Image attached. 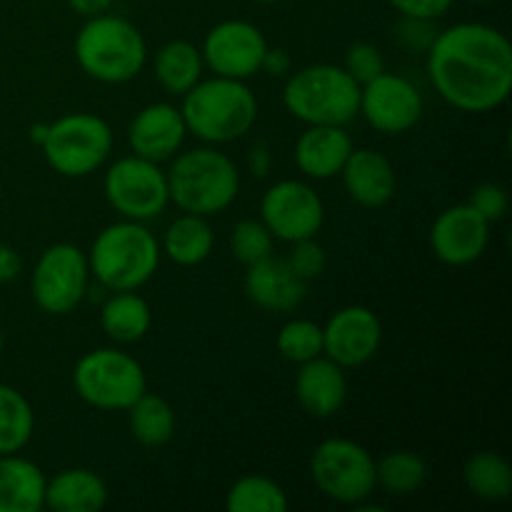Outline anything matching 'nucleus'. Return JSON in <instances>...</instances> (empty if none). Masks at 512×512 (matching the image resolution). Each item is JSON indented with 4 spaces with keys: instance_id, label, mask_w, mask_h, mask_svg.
I'll return each mask as SVG.
<instances>
[{
    "instance_id": "a18cd8bd",
    "label": "nucleus",
    "mask_w": 512,
    "mask_h": 512,
    "mask_svg": "<svg viewBox=\"0 0 512 512\" xmlns=\"http://www.w3.org/2000/svg\"><path fill=\"white\" fill-rule=\"evenodd\" d=\"M255 3H263V5H273V3H280V0H255Z\"/></svg>"
},
{
    "instance_id": "79ce46f5",
    "label": "nucleus",
    "mask_w": 512,
    "mask_h": 512,
    "mask_svg": "<svg viewBox=\"0 0 512 512\" xmlns=\"http://www.w3.org/2000/svg\"><path fill=\"white\" fill-rule=\"evenodd\" d=\"M65 3H68L73 13L83 15V18H93V15L108 13L113 0H65Z\"/></svg>"
},
{
    "instance_id": "5701e85b",
    "label": "nucleus",
    "mask_w": 512,
    "mask_h": 512,
    "mask_svg": "<svg viewBox=\"0 0 512 512\" xmlns=\"http://www.w3.org/2000/svg\"><path fill=\"white\" fill-rule=\"evenodd\" d=\"M45 473L18 453L0 455V512H40L45 508Z\"/></svg>"
},
{
    "instance_id": "ddd939ff",
    "label": "nucleus",
    "mask_w": 512,
    "mask_h": 512,
    "mask_svg": "<svg viewBox=\"0 0 512 512\" xmlns=\"http://www.w3.org/2000/svg\"><path fill=\"white\" fill-rule=\"evenodd\" d=\"M425 100L418 85L398 73H383L360 85L358 115L383 135H403L420 123Z\"/></svg>"
},
{
    "instance_id": "423d86ee",
    "label": "nucleus",
    "mask_w": 512,
    "mask_h": 512,
    "mask_svg": "<svg viewBox=\"0 0 512 512\" xmlns=\"http://www.w3.org/2000/svg\"><path fill=\"white\" fill-rule=\"evenodd\" d=\"M283 105L305 125H348L358 118L360 83L343 65H305L285 75Z\"/></svg>"
},
{
    "instance_id": "4be33fe9",
    "label": "nucleus",
    "mask_w": 512,
    "mask_h": 512,
    "mask_svg": "<svg viewBox=\"0 0 512 512\" xmlns=\"http://www.w3.org/2000/svg\"><path fill=\"white\" fill-rule=\"evenodd\" d=\"M108 483L90 468H63L45 483V508L53 512H100Z\"/></svg>"
},
{
    "instance_id": "f03ea898",
    "label": "nucleus",
    "mask_w": 512,
    "mask_h": 512,
    "mask_svg": "<svg viewBox=\"0 0 512 512\" xmlns=\"http://www.w3.org/2000/svg\"><path fill=\"white\" fill-rule=\"evenodd\" d=\"M185 128L205 145H228L245 138L258 120V98L248 88V80L200 78L183 95Z\"/></svg>"
},
{
    "instance_id": "7c9ffc66",
    "label": "nucleus",
    "mask_w": 512,
    "mask_h": 512,
    "mask_svg": "<svg viewBox=\"0 0 512 512\" xmlns=\"http://www.w3.org/2000/svg\"><path fill=\"white\" fill-rule=\"evenodd\" d=\"M228 512H285L290 508L283 485L268 475H243L225 493Z\"/></svg>"
},
{
    "instance_id": "a878e982",
    "label": "nucleus",
    "mask_w": 512,
    "mask_h": 512,
    "mask_svg": "<svg viewBox=\"0 0 512 512\" xmlns=\"http://www.w3.org/2000/svg\"><path fill=\"white\" fill-rule=\"evenodd\" d=\"M203 55L198 45L188 40H170L160 45L158 53L153 55V73L160 88L170 95L183 98L200 78H203Z\"/></svg>"
},
{
    "instance_id": "9d476101",
    "label": "nucleus",
    "mask_w": 512,
    "mask_h": 512,
    "mask_svg": "<svg viewBox=\"0 0 512 512\" xmlns=\"http://www.w3.org/2000/svg\"><path fill=\"white\" fill-rule=\"evenodd\" d=\"M103 193L120 218L138 220V223L160 218L170 205L168 175L160 168V163L145 160L140 155H125L108 165Z\"/></svg>"
},
{
    "instance_id": "aec40b11",
    "label": "nucleus",
    "mask_w": 512,
    "mask_h": 512,
    "mask_svg": "<svg viewBox=\"0 0 512 512\" xmlns=\"http://www.w3.org/2000/svg\"><path fill=\"white\" fill-rule=\"evenodd\" d=\"M343 188L353 203L360 208H385L393 200L395 188H398V178H395V168L390 163L388 155L373 148H360L350 153L345 160L343 170Z\"/></svg>"
},
{
    "instance_id": "39448f33",
    "label": "nucleus",
    "mask_w": 512,
    "mask_h": 512,
    "mask_svg": "<svg viewBox=\"0 0 512 512\" xmlns=\"http://www.w3.org/2000/svg\"><path fill=\"white\" fill-rule=\"evenodd\" d=\"M90 278L110 293L140 290L160 268L163 250L153 230L138 220H118L95 235L88 253Z\"/></svg>"
},
{
    "instance_id": "a19ab883",
    "label": "nucleus",
    "mask_w": 512,
    "mask_h": 512,
    "mask_svg": "<svg viewBox=\"0 0 512 512\" xmlns=\"http://www.w3.org/2000/svg\"><path fill=\"white\" fill-rule=\"evenodd\" d=\"M270 168H273V153H270L268 143L258 140V143H253V148L248 153V170L255 178H268Z\"/></svg>"
},
{
    "instance_id": "b1692460",
    "label": "nucleus",
    "mask_w": 512,
    "mask_h": 512,
    "mask_svg": "<svg viewBox=\"0 0 512 512\" xmlns=\"http://www.w3.org/2000/svg\"><path fill=\"white\" fill-rule=\"evenodd\" d=\"M150 325H153V310L148 300L135 290L113 293L100 310V328L115 345L138 343L150 333Z\"/></svg>"
},
{
    "instance_id": "4468645a",
    "label": "nucleus",
    "mask_w": 512,
    "mask_h": 512,
    "mask_svg": "<svg viewBox=\"0 0 512 512\" xmlns=\"http://www.w3.org/2000/svg\"><path fill=\"white\" fill-rule=\"evenodd\" d=\"M268 40L258 25L248 20H223L213 25L200 45L205 68L220 78L250 80L260 73Z\"/></svg>"
},
{
    "instance_id": "f3484780",
    "label": "nucleus",
    "mask_w": 512,
    "mask_h": 512,
    "mask_svg": "<svg viewBox=\"0 0 512 512\" xmlns=\"http://www.w3.org/2000/svg\"><path fill=\"white\" fill-rule=\"evenodd\" d=\"M188 128L183 113L173 103H150L135 113L128 125V145L133 155L153 163L173 160L183 150Z\"/></svg>"
},
{
    "instance_id": "6e6552de",
    "label": "nucleus",
    "mask_w": 512,
    "mask_h": 512,
    "mask_svg": "<svg viewBox=\"0 0 512 512\" xmlns=\"http://www.w3.org/2000/svg\"><path fill=\"white\" fill-rule=\"evenodd\" d=\"M113 128L95 113H68L48 125L40 150L50 168L63 178H88L113 153Z\"/></svg>"
},
{
    "instance_id": "a211bd4d",
    "label": "nucleus",
    "mask_w": 512,
    "mask_h": 512,
    "mask_svg": "<svg viewBox=\"0 0 512 512\" xmlns=\"http://www.w3.org/2000/svg\"><path fill=\"white\" fill-rule=\"evenodd\" d=\"M245 268H248L243 278L245 295L265 313H293L305 300L308 283L293 273L288 260L268 255V258L245 265Z\"/></svg>"
},
{
    "instance_id": "0eeeda50",
    "label": "nucleus",
    "mask_w": 512,
    "mask_h": 512,
    "mask_svg": "<svg viewBox=\"0 0 512 512\" xmlns=\"http://www.w3.org/2000/svg\"><path fill=\"white\" fill-rule=\"evenodd\" d=\"M73 388L90 408L120 413L148 390V378L143 365L125 350L95 348L75 363Z\"/></svg>"
},
{
    "instance_id": "2eb2a0df",
    "label": "nucleus",
    "mask_w": 512,
    "mask_h": 512,
    "mask_svg": "<svg viewBox=\"0 0 512 512\" xmlns=\"http://www.w3.org/2000/svg\"><path fill=\"white\" fill-rule=\"evenodd\" d=\"M383 343V323L368 305H345L323 325V355L340 368L370 363Z\"/></svg>"
},
{
    "instance_id": "ea45409f",
    "label": "nucleus",
    "mask_w": 512,
    "mask_h": 512,
    "mask_svg": "<svg viewBox=\"0 0 512 512\" xmlns=\"http://www.w3.org/2000/svg\"><path fill=\"white\" fill-rule=\"evenodd\" d=\"M23 273V260L20 253L8 243H0V285L13 283Z\"/></svg>"
},
{
    "instance_id": "c85d7f7f",
    "label": "nucleus",
    "mask_w": 512,
    "mask_h": 512,
    "mask_svg": "<svg viewBox=\"0 0 512 512\" xmlns=\"http://www.w3.org/2000/svg\"><path fill=\"white\" fill-rule=\"evenodd\" d=\"M428 480V463L413 450H393L375 460V485L393 498H408L418 493Z\"/></svg>"
},
{
    "instance_id": "473e14b6",
    "label": "nucleus",
    "mask_w": 512,
    "mask_h": 512,
    "mask_svg": "<svg viewBox=\"0 0 512 512\" xmlns=\"http://www.w3.org/2000/svg\"><path fill=\"white\" fill-rule=\"evenodd\" d=\"M273 240L263 220H238L230 230V250L243 265H253L273 255Z\"/></svg>"
},
{
    "instance_id": "412c9836",
    "label": "nucleus",
    "mask_w": 512,
    "mask_h": 512,
    "mask_svg": "<svg viewBox=\"0 0 512 512\" xmlns=\"http://www.w3.org/2000/svg\"><path fill=\"white\" fill-rule=\"evenodd\" d=\"M353 150V138L345 125H308L295 140L293 158L305 178L330 180L340 175Z\"/></svg>"
},
{
    "instance_id": "49530a36",
    "label": "nucleus",
    "mask_w": 512,
    "mask_h": 512,
    "mask_svg": "<svg viewBox=\"0 0 512 512\" xmlns=\"http://www.w3.org/2000/svg\"><path fill=\"white\" fill-rule=\"evenodd\" d=\"M470 3H488V0H470Z\"/></svg>"
},
{
    "instance_id": "58836bf2",
    "label": "nucleus",
    "mask_w": 512,
    "mask_h": 512,
    "mask_svg": "<svg viewBox=\"0 0 512 512\" xmlns=\"http://www.w3.org/2000/svg\"><path fill=\"white\" fill-rule=\"evenodd\" d=\"M260 70H263V73H268V75H273V78H285V75L293 70V60H290L288 50L270 48V45H268Z\"/></svg>"
},
{
    "instance_id": "393cba45",
    "label": "nucleus",
    "mask_w": 512,
    "mask_h": 512,
    "mask_svg": "<svg viewBox=\"0 0 512 512\" xmlns=\"http://www.w3.org/2000/svg\"><path fill=\"white\" fill-rule=\"evenodd\" d=\"M215 233L208 218L193 213H183L165 228L160 250L168 260H173L180 268H195L205 263L213 253Z\"/></svg>"
},
{
    "instance_id": "6ab92c4d",
    "label": "nucleus",
    "mask_w": 512,
    "mask_h": 512,
    "mask_svg": "<svg viewBox=\"0 0 512 512\" xmlns=\"http://www.w3.org/2000/svg\"><path fill=\"white\" fill-rule=\"evenodd\" d=\"M295 398L310 418H333L348 400L345 368H340L328 355H318L308 363H300L298 373H295Z\"/></svg>"
},
{
    "instance_id": "c756f323",
    "label": "nucleus",
    "mask_w": 512,
    "mask_h": 512,
    "mask_svg": "<svg viewBox=\"0 0 512 512\" xmlns=\"http://www.w3.org/2000/svg\"><path fill=\"white\" fill-rule=\"evenodd\" d=\"M35 413L18 388L0 383V455L20 453L33 440Z\"/></svg>"
},
{
    "instance_id": "e433bc0d",
    "label": "nucleus",
    "mask_w": 512,
    "mask_h": 512,
    "mask_svg": "<svg viewBox=\"0 0 512 512\" xmlns=\"http://www.w3.org/2000/svg\"><path fill=\"white\" fill-rule=\"evenodd\" d=\"M400 18H420V20H438L453 8L455 0H388Z\"/></svg>"
},
{
    "instance_id": "c9c22d12",
    "label": "nucleus",
    "mask_w": 512,
    "mask_h": 512,
    "mask_svg": "<svg viewBox=\"0 0 512 512\" xmlns=\"http://www.w3.org/2000/svg\"><path fill=\"white\" fill-rule=\"evenodd\" d=\"M470 205L488 220L490 225L498 223V220L505 218L510 208V198H508V190L503 188L500 183H483L470 193Z\"/></svg>"
},
{
    "instance_id": "2f4dec72",
    "label": "nucleus",
    "mask_w": 512,
    "mask_h": 512,
    "mask_svg": "<svg viewBox=\"0 0 512 512\" xmlns=\"http://www.w3.org/2000/svg\"><path fill=\"white\" fill-rule=\"evenodd\" d=\"M278 353L288 363H308V360L323 355V325L308 318H293L278 330Z\"/></svg>"
},
{
    "instance_id": "37998d69",
    "label": "nucleus",
    "mask_w": 512,
    "mask_h": 512,
    "mask_svg": "<svg viewBox=\"0 0 512 512\" xmlns=\"http://www.w3.org/2000/svg\"><path fill=\"white\" fill-rule=\"evenodd\" d=\"M45 133H48V125H45V123H35V125H30V130H28L30 143L38 145V148H40V143H43Z\"/></svg>"
},
{
    "instance_id": "7ed1b4c3",
    "label": "nucleus",
    "mask_w": 512,
    "mask_h": 512,
    "mask_svg": "<svg viewBox=\"0 0 512 512\" xmlns=\"http://www.w3.org/2000/svg\"><path fill=\"white\" fill-rule=\"evenodd\" d=\"M78 68L103 85H123L138 78L148 63V45L138 25L123 15L100 13L85 18L73 43Z\"/></svg>"
},
{
    "instance_id": "72a5a7b5",
    "label": "nucleus",
    "mask_w": 512,
    "mask_h": 512,
    "mask_svg": "<svg viewBox=\"0 0 512 512\" xmlns=\"http://www.w3.org/2000/svg\"><path fill=\"white\" fill-rule=\"evenodd\" d=\"M343 68L348 70V73L353 75L360 85H363L383 73L385 58H383V53H380L378 45L358 40V43H353L348 50H345Z\"/></svg>"
},
{
    "instance_id": "f704fd0d",
    "label": "nucleus",
    "mask_w": 512,
    "mask_h": 512,
    "mask_svg": "<svg viewBox=\"0 0 512 512\" xmlns=\"http://www.w3.org/2000/svg\"><path fill=\"white\" fill-rule=\"evenodd\" d=\"M290 245H293V250H290V255L285 260L293 268V273L300 280H305V283L318 280L325 273V265H328V255H325L323 245L315 238H305Z\"/></svg>"
},
{
    "instance_id": "f257e3e1",
    "label": "nucleus",
    "mask_w": 512,
    "mask_h": 512,
    "mask_svg": "<svg viewBox=\"0 0 512 512\" xmlns=\"http://www.w3.org/2000/svg\"><path fill=\"white\" fill-rule=\"evenodd\" d=\"M428 75L435 93L460 113H490L512 93V45L485 23H455L430 43Z\"/></svg>"
},
{
    "instance_id": "f8f14e48",
    "label": "nucleus",
    "mask_w": 512,
    "mask_h": 512,
    "mask_svg": "<svg viewBox=\"0 0 512 512\" xmlns=\"http://www.w3.org/2000/svg\"><path fill=\"white\" fill-rule=\"evenodd\" d=\"M260 220L283 243L315 238L325 223L323 198L305 180H278L260 198Z\"/></svg>"
},
{
    "instance_id": "4c0bfd02",
    "label": "nucleus",
    "mask_w": 512,
    "mask_h": 512,
    "mask_svg": "<svg viewBox=\"0 0 512 512\" xmlns=\"http://www.w3.org/2000/svg\"><path fill=\"white\" fill-rule=\"evenodd\" d=\"M435 33L433 20H420V18H403L398 25V38L403 40V45L415 50H428L433 43Z\"/></svg>"
},
{
    "instance_id": "1a4fd4ad",
    "label": "nucleus",
    "mask_w": 512,
    "mask_h": 512,
    "mask_svg": "<svg viewBox=\"0 0 512 512\" xmlns=\"http://www.w3.org/2000/svg\"><path fill=\"white\" fill-rule=\"evenodd\" d=\"M310 478L328 500L363 505L375 493V458L350 438H325L310 455Z\"/></svg>"
},
{
    "instance_id": "bb28decb",
    "label": "nucleus",
    "mask_w": 512,
    "mask_h": 512,
    "mask_svg": "<svg viewBox=\"0 0 512 512\" xmlns=\"http://www.w3.org/2000/svg\"><path fill=\"white\" fill-rule=\"evenodd\" d=\"M463 483L478 500L503 503L512 495V468L500 453L480 450L465 460Z\"/></svg>"
},
{
    "instance_id": "c03bdc74",
    "label": "nucleus",
    "mask_w": 512,
    "mask_h": 512,
    "mask_svg": "<svg viewBox=\"0 0 512 512\" xmlns=\"http://www.w3.org/2000/svg\"><path fill=\"white\" fill-rule=\"evenodd\" d=\"M3 348H5V338H3V330H0V358H3Z\"/></svg>"
},
{
    "instance_id": "dca6fc26",
    "label": "nucleus",
    "mask_w": 512,
    "mask_h": 512,
    "mask_svg": "<svg viewBox=\"0 0 512 512\" xmlns=\"http://www.w3.org/2000/svg\"><path fill=\"white\" fill-rule=\"evenodd\" d=\"M488 245L490 223L470 203L450 205L430 225L433 255L450 268L478 263Z\"/></svg>"
},
{
    "instance_id": "cd10ccee",
    "label": "nucleus",
    "mask_w": 512,
    "mask_h": 512,
    "mask_svg": "<svg viewBox=\"0 0 512 512\" xmlns=\"http://www.w3.org/2000/svg\"><path fill=\"white\" fill-rule=\"evenodd\" d=\"M130 433L143 448H163L175 435V410L163 395L145 390L128 408Z\"/></svg>"
},
{
    "instance_id": "9b49d317",
    "label": "nucleus",
    "mask_w": 512,
    "mask_h": 512,
    "mask_svg": "<svg viewBox=\"0 0 512 512\" xmlns=\"http://www.w3.org/2000/svg\"><path fill=\"white\" fill-rule=\"evenodd\" d=\"M90 290L88 255L73 243H55L40 253L30 275L35 305L48 315H70Z\"/></svg>"
},
{
    "instance_id": "20e7f679",
    "label": "nucleus",
    "mask_w": 512,
    "mask_h": 512,
    "mask_svg": "<svg viewBox=\"0 0 512 512\" xmlns=\"http://www.w3.org/2000/svg\"><path fill=\"white\" fill-rule=\"evenodd\" d=\"M168 175L170 203L183 213L213 218L228 210L240 193V170L218 145L180 150Z\"/></svg>"
}]
</instances>
